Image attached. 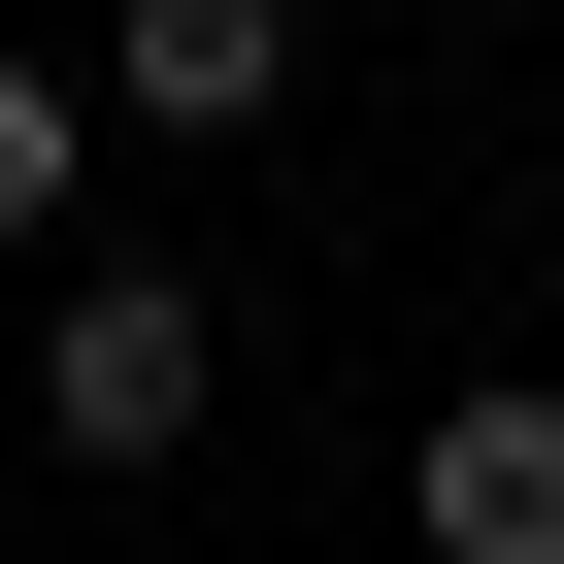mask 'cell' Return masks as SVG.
Here are the masks:
<instances>
[{
	"label": "cell",
	"instance_id": "1",
	"mask_svg": "<svg viewBox=\"0 0 564 564\" xmlns=\"http://www.w3.org/2000/svg\"><path fill=\"white\" fill-rule=\"evenodd\" d=\"M199 399H232V300H199V265H67V300H34V432L133 498V465H199Z\"/></svg>",
	"mask_w": 564,
	"mask_h": 564
},
{
	"label": "cell",
	"instance_id": "2",
	"mask_svg": "<svg viewBox=\"0 0 564 564\" xmlns=\"http://www.w3.org/2000/svg\"><path fill=\"white\" fill-rule=\"evenodd\" d=\"M399 531H432V564H564V366H465L432 465H399Z\"/></svg>",
	"mask_w": 564,
	"mask_h": 564
},
{
	"label": "cell",
	"instance_id": "3",
	"mask_svg": "<svg viewBox=\"0 0 564 564\" xmlns=\"http://www.w3.org/2000/svg\"><path fill=\"white\" fill-rule=\"evenodd\" d=\"M67 100H100V133H265V100H300V0H100Z\"/></svg>",
	"mask_w": 564,
	"mask_h": 564
},
{
	"label": "cell",
	"instance_id": "4",
	"mask_svg": "<svg viewBox=\"0 0 564 564\" xmlns=\"http://www.w3.org/2000/svg\"><path fill=\"white\" fill-rule=\"evenodd\" d=\"M67 166H100V100H67V67H0V265L67 232Z\"/></svg>",
	"mask_w": 564,
	"mask_h": 564
}]
</instances>
